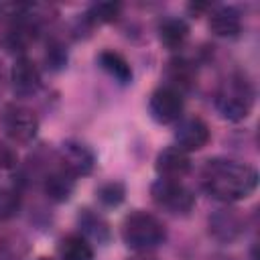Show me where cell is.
I'll return each mask as SVG.
<instances>
[{"mask_svg":"<svg viewBox=\"0 0 260 260\" xmlns=\"http://www.w3.org/2000/svg\"><path fill=\"white\" fill-rule=\"evenodd\" d=\"M183 93L171 85L156 87L148 98V112L156 124H175L183 116Z\"/></svg>","mask_w":260,"mask_h":260,"instance_id":"8992f818","label":"cell"},{"mask_svg":"<svg viewBox=\"0 0 260 260\" xmlns=\"http://www.w3.org/2000/svg\"><path fill=\"white\" fill-rule=\"evenodd\" d=\"M59 162L61 169H65L69 175L77 177H85L93 171L95 167V154L93 150L79 142V140H65L59 146Z\"/></svg>","mask_w":260,"mask_h":260,"instance_id":"52a82bcc","label":"cell"},{"mask_svg":"<svg viewBox=\"0 0 260 260\" xmlns=\"http://www.w3.org/2000/svg\"><path fill=\"white\" fill-rule=\"evenodd\" d=\"M95 195H98V199H100L102 205H106V207H118L124 201V197H126V187L120 181H110V183H104L98 189Z\"/></svg>","mask_w":260,"mask_h":260,"instance_id":"ffe728a7","label":"cell"},{"mask_svg":"<svg viewBox=\"0 0 260 260\" xmlns=\"http://www.w3.org/2000/svg\"><path fill=\"white\" fill-rule=\"evenodd\" d=\"M77 223L81 230V236L89 242H98V244H108L112 238L110 232V223L95 211L91 209H81L77 215Z\"/></svg>","mask_w":260,"mask_h":260,"instance_id":"4fadbf2b","label":"cell"},{"mask_svg":"<svg viewBox=\"0 0 260 260\" xmlns=\"http://www.w3.org/2000/svg\"><path fill=\"white\" fill-rule=\"evenodd\" d=\"M189 37V24L183 20V18H177V16H169L160 22L158 26V39L160 43L167 47V49H179L185 45Z\"/></svg>","mask_w":260,"mask_h":260,"instance_id":"2e32d148","label":"cell"},{"mask_svg":"<svg viewBox=\"0 0 260 260\" xmlns=\"http://www.w3.org/2000/svg\"><path fill=\"white\" fill-rule=\"evenodd\" d=\"M47 63H49L51 69H59V67H63L67 63V51L63 49V45L53 43L49 47V51H47Z\"/></svg>","mask_w":260,"mask_h":260,"instance_id":"7402d4cb","label":"cell"},{"mask_svg":"<svg viewBox=\"0 0 260 260\" xmlns=\"http://www.w3.org/2000/svg\"><path fill=\"white\" fill-rule=\"evenodd\" d=\"M209 28L217 37H236L242 30L240 10L234 6H215L209 12Z\"/></svg>","mask_w":260,"mask_h":260,"instance_id":"7c38bea8","label":"cell"},{"mask_svg":"<svg viewBox=\"0 0 260 260\" xmlns=\"http://www.w3.org/2000/svg\"><path fill=\"white\" fill-rule=\"evenodd\" d=\"M154 171L160 179H173L179 181L191 171V158L189 152L181 150L179 146H167L162 148L154 158Z\"/></svg>","mask_w":260,"mask_h":260,"instance_id":"9c48e42d","label":"cell"},{"mask_svg":"<svg viewBox=\"0 0 260 260\" xmlns=\"http://www.w3.org/2000/svg\"><path fill=\"white\" fill-rule=\"evenodd\" d=\"M57 250L61 260H93V248L81 234H69L61 238Z\"/></svg>","mask_w":260,"mask_h":260,"instance_id":"e0dca14e","label":"cell"},{"mask_svg":"<svg viewBox=\"0 0 260 260\" xmlns=\"http://www.w3.org/2000/svg\"><path fill=\"white\" fill-rule=\"evenodd\" d=\"M203 191L223 203L248 199L258 187V171L234 158H209L199 173Z\"/></svg>","mask_w":260,"mask_h":260,"instance_id":"6da1fadb","label":"cell"},{"mask_svg":"<svg viewBox=\"0 0 260 260\" xmlns=\"http://www.w3.org/2000/svg\"><path fill=\"white\" fill-rule=\"evenodd\" d=\"M22 197L16 189H0V219H10L20 211Z\"/></svg>","mask_w":260,"mask_h":260,"instance_id":"44dd1931","label":"cell"},{"mask_svg":"<svg viewBox=\"0 0 260 260\" xmlns=\"http://www.w3.org/2000/svg\"><path fill=\"white\" fill-rule=\"evenodd\" d=\"M209 126L199 116L181 118L175 126V146H179L185 152L201 150L209 142Z\"/></svg>","mask_w":260,"mask_h":260,"instance_id":"ba28073f","label":"cell"},{"mask_svg":"<svg viewBox=\"0 0 260 260\" xmlns=\"http://www.w3.org/2000/svg\"><path fill=\"white\" fill-rule=\"evenodd\" d=\"M209 232L213 234L215 240L219 242H234L242 236L244 232V217L240 215L238 209H232V207H223V209H217L211 217H209Z\"/></svg>","mask_w":260,"mask_h":260,"instance_id":"8fae6325","label":"cell"},{"mask_svg":"<svg viewBox=\"0 0 260 260\" xmlns=\"http://www.w3.org/2000/svg\"><path fill=\"white\" fill-rule=\"evenodd\" d=\"M215 108L230 122L246 120L254 108V85L248 75L240 71L228 75L215 93Z\"/></svg>","mask_w":260,"mask_h":260,"instance_id":"7a4b0ae2","label":"cell"},{"mask_svg":"<svg viewBox=\"0 0 260 260\" xmlns=\"http://www.w3.org/2000/svg\"><path fill=\"white\" fill-rule=\"evenodd\" d=\"M2 130L14 142H30L39 132L37 114L20 104H6L0 114Z\"/></svg>","mask_w":260,"mask_h":260,"instance_id":"5b68a950","label":"cell"},{"mask_svg":"<svg viewBox=\"0 0 260 260\" xmlns=\"http://www.w3.org/2000/svg\"><path fill=\"white\" fill-rule=\"evenodd\" d=\"M10 81L18 95H32L41 87V69L30 57L20 55L10 69Z\"/></svg>","mask_w":260,"mask_h":260,"instance_id":"30bf717a","label":"cell"},{"mask_svg":"<svg viewBox=\"0 0 260 260\" xmlns=\"http://www.w3.org/2000/svg\"><path fill=\"white\" fill-rule=\"evenodd\" d=\"M150 197L158 207L171 213L185 215L195 207L193 191L185 187L181 181H173V179H156L150 185Z\"/></svg>","mask_w":260,"mask_h":260,"instance_id":"277c9868","label":"cell"},{"mask_svg":"<svg viewBox=\"0 0 260 260\" xmlns=\"http://www.w3.org/2000/svg\"><path fill=\"white\" fill-rule=\"evenodd\" d=\"M193 75H195L193 65H191L187 59L177 57V59L169 61L167 77L171 79V83H167V85H171V87H175V89L181 91L183 87H189V85L193 83Z\"/></svg>","mask_w":260,"mask_h":260,"instance_id":"ac0fdd59","label":"cell"},{"mask_svg":"<svg viewBox=\"0 0 260 260\" xmlns=\"http://www.w3.org/2000/svg\"><path fill=\"white\" fill-rule=\"evenodd\" d=\"M16 162H18V154H16V150H14L10 144H6V142L0 140V171L14 169Z\"/></svg>","mask_w":260,"mask_h":260,"instance_id":"603a6c76","label":"cell"},{"mask_svg":"<svg viewBox=\"0 0 260 260\" xmlns=\"http://www.w3.org/2000/svg\"><path fill=\"white\" fill-rule=\"evenodd\" d=\"M120 236L130 250H152L165 244L167 228L156 215L136 209L124 217Z\"/></svg>","mask_w":260,"mask_h":260,"instance_id":"3957f363","label":"cell"},{"mask_svg":"<svg viewBox=\"0 0 260 260\" xmlns=\"http://www.w3.org/2000/svg\"><path fill=\"white\" fill-rule=\"evenodd\" d=\"M37 260H51V258H37Z\"/></svg>","mask_w":260,"mask_h":260,"instance_id":"cb8c5ba5","label":"cell"},{"mask_svg":"<svg viewBox=\"0 0 260 260\" xmlns=\"http://www.w3.org/2000/svg\"><path fill=\"white\" fill-rule=\"evenodd\" d=\"M120 4L118 2H95L87 8V12L83 14V22H87L89 26L95 24H104V22H112L120 16Z\"/></svg>","mask_w":260,"mask_h":260,"instance_id":"d6986e66","label":"cell"},{"mask_svg":"<svg viewBox=\"0 0 260 260\" xmlns=\"http://www.w3.org/2000/svg\"><path fill=\"white\" fill-rule=\"evenodd\" d=\"M98 65L112 77L116 79L118 83L126 85L132 81V67L130 63L124 59V55H120L118 51L114 49H104L100 55H98Z\"/></svg>","mask_w":260,"mask_h":260,"instance_id":"9a60e30c","label":"cell"},{"mask_svg":"<svg viewBox=\"0 0 260 260\" xmlns=\"http://www.w3.org/2000/svg\"><path fill=\"white\" fill-rule=\"evenodd\" d=\"M43 189H45V195L55 201V203H63L67 201L71 195H73V189H75V177L69 175L65 169H57L53 173H49L45 179H43Z\"/></svg>","mask_w":260,"mask_h":260,"instance_id":"5bb4252c","label":"cell"}]
</instances>
